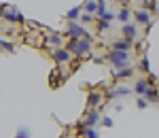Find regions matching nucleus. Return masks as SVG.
Wrapping results in <instances>:
<instances>
[{"label":"nucleus","mask_w":159,"mask_h":138,"mask_svg":"<svg viewBox=\"0 0 159 138\" xmlns=\"http://www.w3.org/2000/svg\"><path fill=\"white\" fill-rule=\"evenodd\" d=\"M121 34H123V38H127V40H134V38L138 36V25L136 24H123Z\"/></svg>","instance_id":"39448f33"},{"label":"nucleus","mask_w":159,"mask_h":138,"mask_svg":"<svg viewBox=\"0 0 159 138\" xmlns=\"http://www.w3.org/2000/svg\"><path fill=\"white\" fill-rule=\"evenodd\" d=\"M129 15H132V11H129L127 7H123V9H119V13L115 15V19H119L121 24H127V21H129Z\"/></svg>","instance_id":"4468645a"},{"label":"nucleus","mask_w":159,"mask_h":138,"mask_svg":"<svg viewBox=\"0 0 159 138\" xmlns=\"http://www.w3.org/2000/svg\"><path fill=\"white\" fill-rule=\"evenodd\" d=\"M47 40H49V45H53L55 49H57V47H61V43H64V40H61V36H60V34H51V36L47 38Z\"/></svg>","instance_id":"f3484780"},{"label":"nucleus","mask_w":159,"mask_h":138,"mask_svg":"<svg viewBox=\"0 0 159 138\" xmlns=\"http://www.w3.org/2000/svg\"><path fill=\"white\" fill-rule=\"evenodd\" d=\"M0 49H4L7 53H15V45L9 43V40H2V38H0Z\"/></svg>","instance_id":"a211bd4d"},{"label":"nucleus","mask_w":159,"mask_h":138,"mask_svg":"<svg viewBox=\"0 0 159 138\" xmlns=\"http://www.w3.org/2000/svg\"><path fill=\"white\" fill-rule=\"evenodd\" d=\"M28 134H30V132H28V127H21V130L17 132V138H28Z\"/></svg>","instance_id":"393cba45"},{"label":"nucleus","mask_w":159,"mask_h":138,"mask_svg":"<svg viewBox=\"0 0 159 138\" xmlns=\"http://www.w3.org/2000/svg\"><path fill=\"white\" fill-rule=\"evenodd\" d=\"M2 19H7V21H24L21 13L17 9H13V7H4L2 9Z\"/></svg>","instance_id":"20e7f679"},{"label":"nucleus","mask_w":159,"mask_h":138,"mask_svg":"<svg viewBox=\"0 0 159 138\" xmlns=\"http://www.w3.org/2000/svg\"><path fill=\"white\" fill-rule=\"evenodd\" d=\"M51 55H53V60H55L57 64L70 62V58H72V55H70L68 51H66V49H61V47H57V49H51Z\"/></svg>","instance_id":"423d86ee"},{"label":"nucleus","mask_w":159,"mask_h":138,"mask_svg":"<svg viewBox=\"0 0 159 138\" xmlns=\"http://www.w3.org/2000/svg\"><path fill=\"white\" fill-rule=\"evenodd\" d=\"M134 17H136V21L140 25H151L153 21H151V13L147 11V9H138V11H134Z\"/></svg>","instance_id":"0eeeda50"},{"label":"nucleus","mask_w":159,"mask_h":138,"mask_svg":"<svg viewBox=\"0 0 159 138\" xmlns=\"http://www.w3.org/2000/svg\"><path fill=\"white\" fill-rule=\"evenodd\" d=\"M66 51H68L70 55H79V58L89 55V53H91V38H89V36L70 38V40H68V45H66Z\"/></svg>","instance_id":"f257e3e1"},{"label":"nucleus","mask_w":159,"mask_h":138,"mask_svg":"<svg viewBox=\"0 0 159 138\" xmlns=\"http://www.w3.org/2000/svg\"><path fill=\"white\" fill-rule=\"evenodd\" d=\"M142 96H144V100H147V102H153V104H157V87H155V85H148L147 91H144Z\"/></svg>","instance_id":"f8f14e48"},{"label":"nucleus","mask_w":159,"mask_h":138,"mask_svg":"<svg viewBox=\"0 0 159 138\" xmlns=\"http://www.w3.org/2000/svg\"><path fill=\"white\" fill-rule=\"evenodd\" d=\"M102 102H104V94H100V91H91L87 96V106L89 108H98Z\"/></svg>","instance_id":"6e6552de"},{"label":"nucleus","mask_w":159,"mask_h":138,"mask_svg":"<svg viewBox=\"0 0 159 138\" xmlns=\"http://www.w3.org/2000/svg\"><path fill=\"white\" fill-rule=\"evenodd\" d=\"M104 126H106V127H112V119H108V117H104Z\"/></svg>","instance_id":"bb28decb"},{"label":"nucleus","mask_w":159,"mask_h":138,"mask_svg":"<svg viewBox=\"0 0 159 138\" xmlns=\"http://www.w3.org/2000/svg\"><path fill=\"white\" fill-rule=\"evenodd\" d=\"M112 49H121V51H132V40L127 38H117L112 43Z\"/></svg>","instance_id":"9b49d317"},{"label":"nucleus","mask_w":159,"mask_h":138,"mask_svg":"<svg viewBox=\"0 0 159 138\" xmlns=\"http://www.w3.org/2000/svg\"><path fill=\"white\" fill-rule=\"evenodd\" d=\"M144 7L148 9V13L157 15V0H147V2H144Z\"/></svg>","instance_id":"412c9836"},{"label":"nucleus","mask_w":159,"mask_h":138,"mask_svg":"<svg viewBox=\"0 0 159 138\" xmlns=\"http://www.w3.org/2000/svg\"><path fill=\"white\" fill-rule=\"evenodd\" d=\"M115 79H127V76L134 75V68L132 66H121V68H115Z\"/></svg>","instance_id":"9d476101"},{"label":"nucleus","mask_w":159,"mask_h":138,"mask_svg":"<svg viewBox=\"0 0 159 138\" xmlns=\"http://www.w3.org/2000/svg\"><path fill=\"white\" fill-rule=\"evenodd\" d=\"M2 9H4V7H2V4H0V17H2Z\"/></svg>","instance_id":"cd10ccee"},{"label":"nucleus","mask_w":159,"mask_h":138,"mask_svg":"<svg viewBox=\"0 0 159 138\" xmlns=\"http://www.w3.org/2000/svg\"><path fill=\"white\" fill-rule=\"evenodd\" d=\"M129 91H132L129 87H115L112 91H108V94H106V100H112V98H117V96H127Z\"/></svg>","instance_id":"ddd939ff"},{"label":"nucleus","mask_w":159,"mask_h":138,"mask_svg":"<svg viewBox=\"0 0 159 138\" xmlns=\"http://www.w3.org/2000/svg\"><path fill=\"white\" fill-rule=\"evenodd\" d=\"M106 60L112 64V68H121V66H129V51H121V49H112L106 55Z\"/></svg>","instance_id":"f03ea898"},{"label":"nucleus","mask_w":159,"mask_h":138,"mask_svg":"<svg viewBox=\"0 0 159 138\" xmlns=\"http://www.w3.org/2000/svg\"><path fill=\"white\" fill-rule=\"evenodd\" d=\"M147 106H148V102L144 98H138V108H147Z\"/></svg>","instance_id":"a878e982"},{"label":"nucleus","mask_w":159,"mask_h":138,"mask_svg":"<svg viewBox=\"0 0 159 138\" xmlns=\"http://www.w3.org/2000/svg\"><path fill=\"white\" fill-rule=\"evenodd\" d=\"M147 87H148L147 79H140V81H136V83H134V91L138 94V96H142V94L147 91Z\"/></svg>","instance_id":"2eb2a0df"},{"label":"nucleus","mask_w":159,"mask_h":138,"mask_svg":"<svg viewBox=\"0 0 159 138\" xmlns=\"http://www.w3.org/2000/svg\"><path fill=\"white\" fill-rule=\"evenodd\" d=\"M106 11V0H98L96 2V15L98 17H102V13Z\"/></svg>","instance_id":"aec40b11"},{"label":"nucleus","mask_w":159,"mask_h":138,"mask_svg":"<svg viewBox=\"0 0 159 138\" xmlns=\"http://www.w3.org/2000/svg\"><path fill=\"white\" fill-rule=\"evenodd\" d=\"M68 36L70 38H83V36H89V32H87L83 25L74 24V21H68ZM91 38V36H89Z\"/></svg>","instance_id":"7ed1b4c3"},{"label":"nucleus","mask_w":159,"mask_h":138,"mask_svg":"<svg viewBox=\"0 0 159 138\" xmlns=\"http://www.w3.org/2000/svg\"><path fill=\"white\" fill-rule=\"evenodd\" d=\"M81 11H85V13H96V0H85V4L81 7Z\"/></svg>","instance_id":"dca6fc26"},{"label":"nucleus","mask_w":159,"mask_h":138,"mask_svg":"<svg viewBox=\"0 0 159 138\" xmlns=\"http://www.w3.org/2000/svg\"><path fill=\"white\" fill-rule=\"evenodd\" d=\"M79 15H81V7H76V9H72V11H68V15H66V17H68V21H74Z\"/></svg>","instance_id":"4be33fe9"},{"label":"nucleus","mask_w":159,"mask_h":138,"mask_svg":"<svg viewBox=\"0 0 159 138\" xmlns=\"http://www.w3.org/2000/svg\"><path fill=\"white\" fill-rule=\"evenodd\" d=\"M81 136H85V138H100V136H98V132H96L93 127H83Z\"/></svg>","instance_id":"6ab92c4d"},{"label":"nucleus","mask_w":159,"mask_h":138,"mask_svg":"<svg viewBox=\"0 0 159 138\" xmlns=\"http://www.w3.org/2000/svg\"><path fill=\"white\" fill-rule=\"evenodd\" d=\"M98 119H100V111H98V108H89L83 123H85V127H93L96 123H98Z\"/></svg>","instance_id":"1a4fd4ad"},{"label":"nucleus","mask_w":159,"mask_h":138,"mask_svg":"<svg viewBox=\"0 0 159 138\" xmlns=\"http://www.w3.org/2000/svg\"><path fill=\"white\" fill-rule=\"evenodd\" d=\"M81 21H83V24H91V21H96V17H91L89 13H83V15H81Z\"/></svg>","instance_id":"b1692460"},{"label":"nucleus","mask_w":159,"mask_h":138,"mask_svg":"<svg viewBox=\"0 0 159 138\" xmlns=\"http://www.w3.org/2000/svg\"><path fill=\"white\" fill-rule=\"evenodd\" d=\"M138 70H142V72H148L151 68H148V58H142V62H140V68Z\"/></svg>","instance_id":"5701e85b"}]
</instances>
